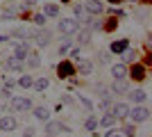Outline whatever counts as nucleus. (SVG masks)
Wrapping results in <instances>:
<instances>
[{
    "mask_svg": "<svg viewBox=\"0 0 152 137\" xmlns=\"http://www.w3.org/2000/svg\"><path fill=\"white\" fill-rule=\"evenodd\" d=\"M57 27H59V32H61L64 37H70V34H75L77 30H80V21L77 19H61L57 23Z\"/></svg>",
    "mask_w": 152,
    "mask_h": 137,
    "instance_id": "1",
    "label": "nucleus"
},
{
    "mask_svg": "<svg viewBox=\"0 0 152 137\" xmlns=\"http://www.w3.org/2000/svg\"><path fill=\"white\" fill-rule=\"evenodd\" d=\"M127 117L132 119L134 124H145L148 119H150V110L143 107V105H134V110L129 107V114H127Z\"/></svg>",
    "mask_w": 152,
    "mask_h": 137,
    "instance_id": "2",
    "label": "nucleus"
},
{
    "mask_svg": "<svg viewBox=\"0 0 152 137\" xmlns=\"http://www.w3.org/2000/svg\"><path fill=\"white\" fill-rule=\"evenodd\" d=\"M59 133H70V128L66 124H61V121H45V135L48 137H57Z\"/></svg>",
    "mask_w": 152,
    "mask_h": 137,
    "instance_id": "3",
    "label": "nucleus"
},
{
    "mask_svg": "<svg viewBox=\"0 0 152 137\" xmlns=\"http://www.w3.org/2000/svg\"><path fill=\"white\" fill-rule=\"evenodd\" d=\"M9 44H14V57L25 64L27 55H30V46H27L25 41H9Z\"/></svg>",
    "mask_w": 152,
    "mask_h": 137,
    "instance_id": "4",
    "label": "nucleus"
},
{
    "mask_svg": "<svg viewBox=\"0 0 152 137\" xmlns=\"http://www.w3.org/2000/svg\"><path fill=\"white\" fill-rule=\"evenodd\" d=\"M57 76L59 78H73L75 76V64L70 59H61L57 64Z\"/></svg>",
    "mask_w": 152,
    "mask_h": 137,
    "instance_id": "5",
    "label": "nucleus"
},
{
    "mask_svg": "<svg viewBox=\"0 0 152 137\" xmlns=\"http://www.w3.org/2000/svg\"><path fill=\"white\" fill-rule=\"evenodd\" d=\"M127 76H129L134 82H143V80H145V66L139 64V62H132V69L127 71Z\"/></svg>",
    "mask_w": 152,
    "mask_h": 137,
    "instance_id": "6",
    "label": "nucleus"
},
{
    "mask_svg": "<svg viewBox=\"0 0 152 137\" xmlns=\"http://www.w3.org/2000/svg\"><path fill=\"white\" fill-rule=\"evenodd\" d=\"M32 39L37 41V46H41V48H43V46H48L50 44V39H52V32L50 30H34V34H32Z\"/></svg>",
    "mask_w": 152,
    "mask_h": 137,
    "instance_id": "7",
    "label": "nucleus"
},
{
    "mask_svg": "<svg viewBox=\"0 0 152 137\" xmlns=\"http://www.w3.org/2000/svg\"><path fill=\"white\" fill-rule=\"evenodd\" d=\"M12 110L27 112V110H32V101L30 98H23V96H12Z\"/></svg>",
    "mask_w": 152,
    "mask_h": 137,
    "instance_id": "8",
    "label": "nucleus"
},
{
    "mask_svg": "<svg viewBox=\"0 0 152 137\" xmlns=\"http://www.w3.org/2000/svg\"><path fill=\"white\" fill-rule=\"evenodd\" d=\"M84 12L91 14V16H100V14L104 12V5H102L100 0H89V2L84 5Z\"/></svg>",
    "mask_w": 152,
    "mask_h": 137,
    "instance_id": "9",
    "label": "nucleus"
},
{
    "mask_svg": "<svg viewBox=\"0 0 152 137\" xmlns=\"http://www.w3.org/2000/svg\"><path fill=\"white\" fill-rule=\"evenodd\" d=\"M16 126H18V121H16L12 114L0 117V130H2V133H12V130H16Z\"/></svg>",
    "mask_w": 152,
    "mask_h": 137,
    "instance_id": "10",
    "label": "nucleus"
},
{
    "mask_svg": "<svg viewBox=\"0 0 152 137\" xmlns=\"http://www.w3.org/2000/svg\"><path fill=\"white\" fill-rule=\"evenodd\" d=\"M111 114H114L116 119H127V114H129V105H127V103H114Z\"/></svg>",
    "mask_w": 152,
    "mask_h": 137,
    "instance_id": "11",
    "label": "nucleus"
},
{
    "mask_svg": "<svg viewBox=\"0 0 152 137\" xmlns=\"http://www.w3.org/2000/svg\"><path fill=\"white\" fill-rule=\"evenodd\" d=\"M80 62L75 64V71H80L82 76H89L91 71H93V62L91 59H82V57H77Z\"/></svg>",
    "mask_w": 152,
    "mask_h": 137,
    "instance_id": "12",
    "label": "nucleus"
},
{
    "mask_svg": "<svg viewBox=\"0 0 152 137\" xmlns=\"http://www.w3.org/2000/svg\"><path fill=\"white\" fill-rule=\"evenodd\" d=\"M77 44H82V46H86V44H91V37H93V30H89V27H82V30H77Z\"/></svg>",
    "mask_w": 152,
    "mask_h": 137,
    "instance_id": "13",
    "label": "nucleus"
},
{
    "mask_svg": "<svg viewBox=\"0 0 152 137\" xmlns=\"http://www.w3.org/2000/svg\"><path fill=\"white\" fill-rule=\"evenodd\" d=\"M129 101H132L134 105H141V103H145V101H148V94L143 89H132V91H129Z\"/></svg>",
    "mask_w": 152,
    "mask_h": 137,
    "instance_id": "14",
    "label": "nucleus"
},
{
    "mask_svg": "<svg viewBox=\"0 0 152 137\" xmlns=\"http://www.w3.org/2000/svg\"><path fill=\"white\" fill-rule=\"evenodd\" d=\"M125 48H129V39H118V41H111V44H109V50L116 53V55H121Z\"/></svg>",
    "mask_w": 152,
    "mask_h": 137,
    "instance_id": "15",
    "label": "nucleus"
},
{
    "mask_svg": "<svg viewBox=\"0 0 152 137\" xmlns=\"http://www.w3.org/2000/svg\"><path fill=\"white\" fill-rule=\"evenodd\" d=\"M109 91H111V94H127V91H129V85L125 82V78H123V80H114Z\"/></svg>",
    "mask_w": 152,
    "mask_h": 137,
    "instance_id": "16",
    "label": "nucleus"
},
{
    "mask_svg": "<svg viewBox=\"0 0 152 137\" xmlns=\"http://www.w3.org/2000/svg\"><path fill=\"white\" fill-rule=\"evenodd\" d=\"M111 76H114V80L127 78V66L125 64H114V66H111Z\"/></svg>",
    "mask_w": 152,
    "mask_h": 137,
    "instance_id": "17",
    "label": "nucleus"
},
{
    "mask_svg": "<svg viewBox=\"0 0 152 137\" xmlns=\"http://www.w3.org/2000/svg\"><path fill=\"white\" fill-rule=\"evenodd\" d=\"M5 69H7V71H23V62H18V59L12 55V57H7Z\"/></svg>",
    "mask_w": 152,
    "mask_h": 137,
    "instance_id": "18",
    "label": "nucleus"
},
{
    "mask_svg": "<svg viewBox=\"0 0 152 137\" xmlns=\"http://www.w3.org/2000/svg\"><path fill=\"white\" fill-rule=\"evenodd\" d=\"M25 62H27V66H30V69H39V66H41V57H39L37 53H32V50H30V55H27Z\"/></svg>",
    "mask_w": 152,
    "mask_h": 137,
    "instance_id": "19",
    "label": "nucleus"
},
{
    "mask_svg": "<svg viewBox=\"0 0 152 137\" xmlns=\"http://www.w3.org/2000/svg\"><path fill=\"white\" fill-rule=\"evenodd\" d=\"M48 85H50V80H48V78H37L34 82H32V87H34L37 91H45Z\"/></svg>",
    "mask_w": 152,
    "mask_h": 137,
    "instance_id": "20",
    "label": "nucleus"
},
{
    "mask_svg": "<svg viewBox=\"0 0 152 137\" xmlns=\"http://www.w3.org/2000/svg\"><path fill=\"white\" fill-rule=\"evenodd\" d=\"M43 16H59V7L52 5V2H45L43 5Z\"/></svg>",
    "mask_w": 152,
    "mask_h": 137,
    "instance_id": "21",
    "label": "nucleus"
},
{
    "mask_svg": "<svg viewBox=\"0 0 152 137\" xmlns=\"http://www.w3.org/2000/svg\"><path fill=\"white\" fill-rule=\"evenodd\" d=\"M34 119H39V121H48V119H50V112L45 110V107H34Z\"/></svg>",
    "mask_w": 152,
    "mask_h": 137,
    "instance_id": "22",
    "label": "nucleus"
},
{
    "mask_svg": "<svg viewBox=\"0 0 152 137\" xmlns=\"http://www.w3.org/2000/svg\"><path fill=\"white\" fill-rule=\"evenodd\" d=\"M73 44H75V41L70 39V37H64V39H61V46H59V53H61V55H66V53L73 48Z\"/></svg>",
    "mask_w": 152,
    "mask_h": 137,
    "instance_id": "23",
    "label": "nucleus"
},
{
    "mask_svg": "<svg viewBox=\"0 0 152 137\" xmlns=\"http://www.w3.org/2000/svg\"><path fill=\"white\" fill-rule=\"evenodd\" d=\"M114 124H116V117L111 114V112H107V114L100 119V126H104V128H111Z\"/></svg>",
    "mask_w": 152,
    "mask_h": 137,
    "instance_id": "24",
    "label": "nucleus"
},
{
    "mask_svg": "<svg viewBox=\"0 0 152 137\" xmlns=\"http://www.w3.org/2000/svg\"><path fill=\"white\" fill-rule=\"evenodd\" d=\"M32 82H34V78H32V76H23V78H18V82H16V85L23 87V89H30Z\"/></svg>",
    "mask_w": 152,
    "mask_h": 137,
    "instance_id": "25",
    "label": "nucleus"
},
{
    "mask_svg": "<svg viewBox=\"0 0 152 137\" xmlns=\"http://www.w3.org/2000/svg\"><path fill=\"white\" fill-rule=\"evenodd\" d=\"M134 59H136V53H134L132 48H125V50H123V62H125V64H127V62L132 64Z\"/></svg>",
    "mask_w": 152,
    "mask_h": 137,
    "instance_id": "26",
    "label": "nucleus"
},
{
    "mask_svg": "<svg viewBox=\"0 0 152 137\" xmlns=\"http://www.w3.org/2000/svg\"><path fill=\"white\" fill-rule=\"evenodd\" d=\"M104 30H107V32H111V30H116V27H118V21H116V16H111V19H107L104 21Z\"/></svg>",
    "mask_w": 152,
    "mask_h": 137,
    "instance_id": "27",
    "label": "nucleus"
},
{
    "mask_svg": "<svg viewBox=\"0 0 152 137\" xmlns=\"http://www.w3.org/2000/svg\"><path fill=\"white\" fill-rule=\"evenodd\" d=\"M73 14H75V19H80V23H82V19H86V12H84L82 5H75V7H73Z\"/></svg>",
    "mask_w": 152,
    "mask_h": 137,
    "instance_id": "28",
    "label": "nucleus"
},
{
    "mask_svg": "<svg viewBox=\"0 0 152 137\" xmlns=\"http://www.w3.org/2000/svg\"><path fill=\"white\" fill-rule=\"evenodd\" d=\"M84 128H86V130H95V128H98V119H95V117H89L86 121H84Z\"/></svg>",
    "mask_w": 152,
    "mask_h": 137,
    "instance_id": "29",
    "label": "nucleus"
},
{
    "mask_svg": "<svg viewBox=\"0 0 152 137\" xmlns=\"http://www.w3.org/2000/svg\"><path fill=\"white\" fill-rule=\"evenodd\" d=\"M123 133H125L127 137H136V128H134L132 124H125V128H123Z\"/></svg>",
    "mask_w": 152,
    "mask_h": 137,
    "instance_id": "30",
    "label": "nucleus"
},
{
    "mask_svg": "<svg viewBox=\"0 0 152 137\" xmlns=\"http://www.w3.org/2000/svg\"><path fill=\"white\" fill-rule=\"evenodd\" d=\"M45 19H48V16H43V14H34V16H32V21H34V23H37L39 27H41V25H45Z\"/></svg>",
    "mask_w": 152,
    "mask_h": 137,
    "instance_id": "31",
    "label": "nucleus"
},
{
    "mask_svg": "<svg viewBox=\"0 0 152 137\" xmlns=\"http://www.w3.org/2000/svg\"><path fill=\"white\" fill-rule=\"evenodd\" d=\"M80 103H82L84 107H86V110H93V103H91V101H89L86 96H80Z\"/></svg>",
    "mask_w": 152,
    "mask_h": 137,
    "instance_id": "32",
    "label": "nucleus"
},
{
    "mask_svg": "<svg viewBox=\"0 0 152 137\" xmlns=\"http://www.w3.org/2000/svg\"><path fill=\"white\" fill-rule=\"evenodd\" d=\"M16 16V9H5L2 12V19H14Z\"/></svg>",
    "mask_w": 152,
    "mask_h": 137,
    "instance_id": "33",
    "label": "nucleus"
},
{
    "mask_svg": "<svg viewBox=\"0 0 152 137\" xmlns=\"http://www.w3.org/2000/svg\"><path fill=\"white\" fill-rule=\"evenodd\" d=\"M100 62H102V64H107V62H109V53H107V50L100 53Z\"/></svg>",
    "mask_w": 152,
    "mask_h": 137,
    "instance_id": "34",
    "label": "nucleus"
},
{
    "mask_svg": "<svg viewBox=\"0 0 152 137\" xmlns=\"http://www.w3.org/2000/svg\"><path fill=\"white\" fill-rule=\"evenodd\" d=\"M34 135H37L34 128H25V133H23V137H34Z\"/></svg>",
    "mask_w": 152,
    "mask_h": 137,
    "instance_id": "35",
    "label": "nucleus"
},
{
    "mask_svg": "<svg viewBox=\"0 0 152 137\" xmlns=\"http://www.w3.org/2000/svg\"><path fill=\"white\" fill-rule=\"evenodd\" d=\"M9 39H12L9 34H0V46H2V44H9Z\"/></svg>",
    "mask_w": 152,
    "mask_h": 137,
    "instance_id": "36",
    "label": "nucleus"
},
{
    "mask_svg": "<svg viewBox=\"0 0 152 137\" xmlns=\"http://www.w3.org/2000/svg\"><path fill=\"white\" fill-rule=\"evenodd\" d=\"M70 57H73V59L80 57V48H73V50H70Z\"/></svg>",
    "mask_w": 152,
    "mask_h": 137,
    "instance_id": "37",
    "label": "nucleus"
},
{
    "mask_svg": "<svg viewBox=\"0 0 152 137\" xmlns=\"http://www.w3.org/2000/svg\"><path fill=\"white\" fill-rule=\"evenodd\" d=\"M23 2H25V7H34L37 5V0H23Z\"/></svg>",
    "mask_w": 152,
    "mask_h": 137,
    "instance_id": "38",
    "label": "nucleus"
},
{
    "mask_svg": "<svg viewBox=\"0 0 152 137\" xmlns=\"http://www.w3.org/2000/svg\"><path fill=\"white\" fill-rule=\"evenodd\" d=\"M109 2H121V0H109Z\"/></svg>",
    "mask_w": 152,
    "mask_h": 137,
    "instance_id": "39",
    "label": "nucleus"
},
{
    "mask_svg": "<svg viewBox=\"0 0 152 137\" xmlns=\"http://www.w3.org/2000/svg\"><path fill=\"white\" fill-rule=\"evenodd\" d=\"M111 137H121V135H116V133H114V135H111Z\"/></svg>",
    "mask_w": 152,
    "mask_h": 137,
    "instance_id": "40",
    "label": "nucleus"
},
{
    "mask_svg": "<svg viewBox=\"0 0 152 137\" xmlns=\"http://www.w3.org/2000/svg\"><path fill=\"white\" fill-rule=\"evenodd\" d=\"M127 2H136V0H127Z\"/></svg>",
    "mask_w": 152,
    "mask_h": 137,
    "instance_id": "41",
    "label": "nucleus"
},
{
    "mask_svg": "<svg viewBox=\"0 0 152 137\" xmlns=\"http://www.w3.org/2000/svg\"><path fill=\"white\" fill-rule=\"evenodd\" d=\"M61 2H70V0H61Z\"/></svg>",
    "mask_w": 152,
    "mask_h": 137,
    "instance_id": "42",
    "label": "nucleus"
},
{
    "mask_svg": "<svg viewBox=\"0 0 152 137\" xmlns=\"http://www.w3.org/2000/svg\"><path fill=\"white\" fill-rule=\"evenodd\" d=\"M7 2H14V0H7Z\"/></svg>",
    "mask_w": 152,
    "mask_h": 137,
    "instance_id": "43",
    "label": "nucleus"
},
{
    "mask_svg": "<svg viewBox=\"0 0 152 137\" xmlns=\"http://www.w3.org/2000/svg\"><path fill=\"white\" fill-rule=\"evenodd\" d=\"M0 64H2V62H0Z\"/></svg>",
    "mask_w": 152,
    "mask_h": 137,
    "instance_id": "44",
    "label": "nucleus"
}]
</instances>
